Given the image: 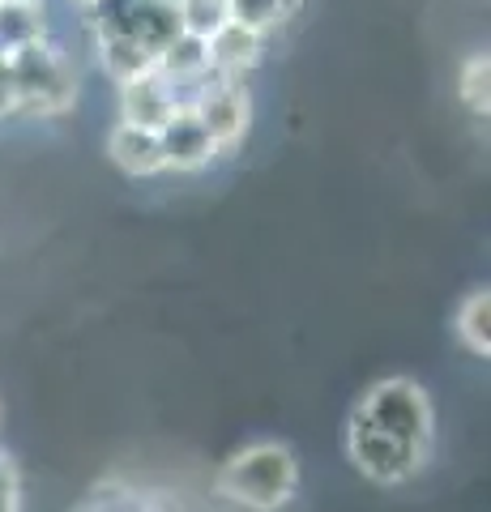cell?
<instances>
[{"mask_svg":"<svg viewBox=\"0 0 491 512\" xmlns=\"http://www.w3.org/2000/svg\"><path fill=\"white\" fill-rule=\"evenodd\" d=\"M295 487H299V461L287 444H274V440L240 448L214 474V491L252 512H278L282 504H291Z\"/></svg>","mask_w":491,"mask_h":512,"instance_id":"obj_1","label":"cell"},{"mask_svg":"<svg viewBox=\"0 0 491 512\" xmlns=\"http://www.w3.org/2000/svg\"><path fill=\"white\" fill-rule=\"evenodd\" d=\"M13 73V90H18V111L13 116H60L77 99V73L73 64L60 56L56 43L35 39L26 47H13L5 56Z\"/></svg>","mask_w":491,"mask_h":512,"instance_id":"obj_2","label":"cell"},{"mask_svg":"<svg viewBox=\"0 0 491 512\" xmlns=\"http://www.w3.org/2000/svg\"><path fill=\"white\" fill-rule=\"evenodd\" d=\"M355 414H363V419L380 427L385 436L419 448V453L432 448V431H436L432 402H427V393L406 376H389V380L372 384V389L363 393V402L355 406Z\"/></svg>","mask_w":491,"mask_h":512,"instance_id":"obj_3","label":"cell"},{"mask_svg":"<svg viewBox=\"0 0 491 512\" xmlns=\"http://www.w3.org/2000/svg\"><path fill=\"white\" fill-rule=\"evenodd\" d=\"M346 457L355 461V470L363 478H372V483H380V487L406 483V478H415L423 470V461H427V453L385 436V431L372 427L355 410H351V423H346Z\"/></svg>","mask_w":491,"mask_h":512,"instance_id":"obj_4","label":"cell"},{"mask_svg":"<svg viewBox=\"0 0 491 512\" xmlns=\"http://www.w3.org/2000/svg\"><path fill=\"white\" fill-rule=\"evenodd\" d=\"M188 111H193V116L201 120V128L210 133V141H214L218 154H231V150L248 137L252 103H248V90L240 86V77H223V73L210 69Z\"/></svg>","mask_w":491,"mask_h":512,"instance_id":"obj_5","label":"cell"},{"mask_svg":"<svg viewBox=\"0 0 491 512\" xmlns=\"http://www.w3.org/2000/svg\"><path fill=\"white\" fill-rule=\"evenodd\" d=\"M158 150H163V171H201L218 158L210 133H205L201 120L188 107H180L158 128Z\"/></svg>","mask_w":491,"mask_h":512,"instance_id":"obj_6","label":"cell"},{"mask_svg":"<svg viewBox=\"0 0 491 512\" xmlns=\"http://www.w3.org/2000/svg\"><path fill=\"white\" fill-rule=\"evenodd\" d=\"M176 99H171V86L163 73H141L133 82L120 86V120L124 124H137V128H150L158 133L171 116H176Z\"/></svg>","mask_w":491,"mask_h":512,"instance_id":"obj_7","label":"cell"},{"mask_svg":"<svg viewBox=\"0 0 491 512\" xmlns=\"http://www.w3.org/2000/svg\"><path fill=\"white\" fill-rule=\"evenodd\" d=\"M261 47H265V35L252 26H240V22H227L218 26L210 39H205V52H210V69L223 73V77H240L248 69L261 64Z\"/></svg>","mask_w":491,"mask_h":512,"instance_id":"obj_8","label":"cell"},{"mask_svg":"<svg viewBox=\"0 0 491 512\" xmlns=\"http://www.w3.org/2000/svg\"><path fill=\"white\" fill-rule=\"evenodd\" d=\"M107 158H112L124 175H137V180L163 171L158 133H150V128H137V124H124V120L112 128V137H107Z\"/></svg>","mask_w":491,"mask_h":512,"instance_id":"obj_9","label":"cell"},{"mask_svg":"<svg viewBox=\"0 0 491 512\" xmlns=\"http://www.w3.org/2000/svg\"><path fill=\"white\" fill-rule=\"evenodd\" d=\"M124 35H133L141 47H150V52L158 56L171 39L184 35L176 0H141V5L133 9V22H129V30H124Z\"/></svg>","mask_w":491,"mask_h":512,"instance_id":"obj_10","label":"cell"},{"mask_svg":"<svg viewBox=\"0 0 491 512\" xmlns=\"http://www.w3.org/2000/svg\"><path fill=\"white\" fill-rule=\"evenodd\" d=\"M99 60L112 82H133L141 73H154V52L150 47H141L133 35H99Z\"/></svg>","mask_w":491,"mask_h":512,"instance_id":"obj_11","label":"cell"},{"mask_svg":"<svg viewBox=\"0 0 491 512\" xmlns=\"http://www.w3.org/2000/svg\"><path fill=\"white\" fill-rule=\"evenodd\" d=\"M457 338L470 355H491V291H470L457 308V320H453Z\"/></svg>","mask_w":491,"mask_h":512,"instance_id":"obj_12","label":"cell"},{"mask_svg":"<svg viewBox=\"0 0 491 512\" xmlns=\"http://www.w3.org/2000/svg\"><path fill=\"white\" fill-rule=\"evenodd\" d=\"M35 39H47L43 26V5H13V0H0V52H13V47H26Z\"/></svg>","mask_w":491,"mask_h":512,"instance_id":"obj_13","label":"cell"},{"mask_svg":"<svg viewBox=\"0 0 491 512\" xmlns=\"http://www.w3.org/2000/svg\"><path fill=\"white\" fill-rule=\"evenodd\" d=\"M299 5H304V0H227V18L240 22V26L261 30V35H265L269 26L295 18Z\"/></svg>","mask_w":491,"mask_h":512,"instance_id":"obj_14","label":"cell"},{"mask_svg":"<svg viewBox=\"0 0 491 512\" xmlns=\"http://www.w3.org/2000/svg\"><path fill=\"white\" fill-rule=\"evenodd\" d=\"M457 94H462V103H466L470 116H487V111H491V60H487V52L483 56H470L462 64Z\"/></svg>","mask_w":491,"mask_h":512,"instance_id":"obj_15","label":"cell"},{"mask_svg":"<svg viewBox=\"0 0 491 512\" xmlns=\"http://www.w3.org/2000/svg\"><path fill=\"white\" fill-rule=\"evenodd\" d=\"M176 9H180V26H184V35H193V39H210L218 26H227V0H176Z\"/></svg>","mask_w":491,"mask_h":512,"instance_id":"obj_16","label":"cell"},{"mask_svg":"<svg viewBox=\"0 0 491 512\" xmlns=\"http://www.w3.org/2000/svg\"><path fill=\"white\" fill-rule=\"evenodd\" d=\"M0 512H22V474L9 453H0Z\"/></svg>","mask_w":491,"mask_h":512,"instance_id":"obj_17","label":"cell"},{"mask_svg":"<svg viewBox=\"0 0 491 512\" xmlns=\"http://www.w3.org/2000/svg\"><path fill=\"white\" fill-rule=\"evenodd\" d=\"M13 111H18V90H13L9 60L0 56V116H13Z\"/></svg>","mask_w":491,"mask_h":512,"instance_id":"obj_18","label":"cell"},{"mask_svg":"<svg viewBox=\"0 0 491 512\" xmlns=\"http://www.w3.org/2000/svg\"><path fill=\"white\" fill-rule=\"evenodd\" d=\"M13 5H43V0H13Z\"/></svg>","mask_w":491,"mask_h":512,"instance_id":"obj_19","label":"cell"}]
</instances>
